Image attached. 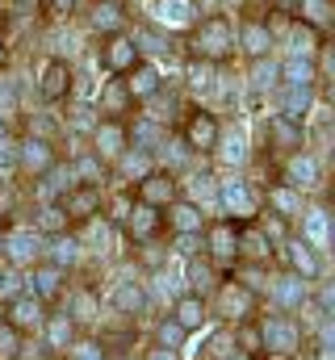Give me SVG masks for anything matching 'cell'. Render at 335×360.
I'll use <instances>...</instances> for the list:
<instances>
[{"instance_id":"obj_1","label":"cell","mask_w":335,"mask_h":360,"mask_svg":"<svg viewBox=\"0 0 335 360\" xmlns=\"http://www.w3.org/2000/svg\"><path fill=\"white\" fill-rule=\"evenodd\" d=\"M264 344H268L272 356H289L298 348V327L289 319H268L264 323Z\"/></svg>"},{"instance_id":"obj_2","label":"cell","mask_w":335,"mask_h":360,"mask_svg":"<svg viewBox=\"0 0 335 360\" xmlns=\"http://www.w3.org/2000/svg\"><path fill=\"white\" fill-rule=\"evenodd\" d=\"M218 205H222V210H231L235 218L255 214V197H251V188L244 184V180H227V184L218 188Z\"/></svg>"},{"instance_id":"obj_3","label":"cell","mask_w":335,"mask_h":360,"mask_svg":"<svg viewBox=\"0 0 335 360\" xmlns=\"http://www.w3.org/2000/svg\"><path fill=\"white\" fill-rule=\"evenodd\" d=\"M4 248H8V256H13L17 264H30V260L42 252V235L30 231V226H21V231H13V235L4 239Z\"/></svg>"},{"instance_id":"obj_4","label":"cell","mask_w":335,"mask_h":360,"mask_svg":"<svg viewBox=\"0 0 335 360\" xmlns=\"http://www.w3.org/2000/svg\"><path fill=\"white\" fill-rule=\"evenodd\" d=\"M197 51L201 55H222V51H231V25L227 21H210V25H201V38H197Z\"/></svg>"},{"instance_id":"obj_5","label":"cell","mask_w":335,"mask_h":360,"mask_svg":"<svg viewBox=\"0 0 335 360\" xmlns=\"http://www.w3.org/2000/svg\"><path fill=\"white\" fill-rule=\"evenodd\" d=\"M156 17H160V25H168V30H184L193 21V0H160L156 4Z\"/></svg>"},{"instance_id":"obj_6","label":"cell","mask_w":335,"mask_h":360,"mask_svg":"<svg viewBox=\"0 0 335 360\" xmlns=\"http://www.w3.org/2000/svg\"><path fill=\"white\" fill-rule=\"evenodd\" d=\"M302 235H306V243H310V248L327 252V243H331V231H327V210H310V214H306V222H302Z\"/></svg>"},{"instance_id":"obj_7","label":"cell","mask_w":335,"mask_h":360,"mask_svg":"<svg viewBox=\"0 0 335 360\" xmlns=\"http://www.w3.org/2000/svg\"><path fill=\"white\" fill-rule=\"evenodd\" d=\"M272 297L281 302V306H302L306 302V276H277V285H272Z\"/></svg>"},{"instance_id":"obj_8","label":"cell","mask_w":335,"mask_h":360,"mask_svg":"<svg viewBox=\"0 0 335 360\" xmlns=\"http://www.w3.org/2000/svg\"><path fill=\"white\" fill-rule=\"evenodd\" d=\"M113 302H118L122 310H143V306H147V297H143V285H139L134 276H122V281L113 285Z\"/></svg>"},{"instance_id":"obj_9","label":"cell","mask_w":335,"mask_h":360,"mask_svg":"<svg viewBox=\"0 0 335 360\" xmlns=\"http://www.w3.org/2000/svg\"><path fill=\"white\" fill-rule=\"evenodd\" d=\"M281 109H285V117H306V109H310V84H285Z\"/></svg>"},{"instance_id":"obj_10","label":"cell","mask_w":335,"mask_h":360,"mask_svg":"<svg viewBox=\"0 0 335 360\" xmlns=\"http://www.w3.org/2000/svg\"><path fill=\"white\" fill-rule=\"evenodd\" d=\"M218 160H222V164H235V168H239V164L248 160V139H244L239 130H231V134H222V147H218Z\"/></svg>"},{"instance_id":"obj_11","label":"cell","mask_w":335,"mask_h":360,"mask_svg":"<svg viewBox=\"0 0 335 360\" xmlns=\"http://www.w3.org/2000/svg\"><path fill=\"white\" fill-rule=\"evenodd\" d=\"M13 323H17V327H38V323H42V306H38V297L21 293V297L13 302Z\"/></svg>"},{"instance_id":"obj_12","label":"cell","mask_w":335,"mask_h":360,"mask_svg":"<svg viewBox=\"0 0 335 360\" xmlns=\"http://www.w3.org/2000/svg\"><path fill=\"white\" fill-rule=\"evenodd\" d=\"M289 176H293V184H302V188H315V184H319V164H315V155H298V160L289 164Z\"/></svg>"},{"instance_id":"obj_13","label":"cell","mask_w":335,"mask_h":360,"mask_svg":"<svg viewBox=\"0 0 335 360\" xmlns=\"http://www.w3.org/2000/svg\"><path fill=\"white\" fill-rule=\"evenodd\" d=\"M17 160H21L25 168H34V172H42V168L51 164V151H46V143H34V139H30V143H25V147L17 151Z\"/></svg>"},{"instance_id":"obj_14","label":"cell","mask_w":335,"mask_h":360,"mask_svg":"<svg viewBox=\"0 0 335 360\" xmlns=\"http://www.w3.org/2000/svg\"><path fill=\"white\" fill-rule=\"evenodd\" d=\"M63 80H68V68L63 63H46V72H42V96H59Z\"/></svg>"},{"instance_id":"obj_15","label":"cell","mask_w":335,"mask_h":360,"mask_svg":"<svg viewBox=\"0 0 335 360\" xmlns=\"http://www.w3.org/2000/svg\"><path fill=\"white\" fill-rule=\"evenodd\" d=\"M122 130L118 126H96V147H101V155H118L122 151Z\"/></svg>"},{"instance_id":"obj_16","label":"cell","mask_w":335,"mask_h":360,"mask_svg":"<svg viewBox=\"0 0 335 360\" xmlns=\"http://www.w3.org/2000/svg\"><path fill=\"white\" fill-rule=\"evenodd\" d=\"M289 260H293V269L302 272V276H315V272H319V260L310 256L306 243H293V248H289Z\"/></svg>"},{"instance_id":"obj_17","label":"cell","mask_w":335,"mask_h":360,"mask_svg":"<svg viewBox=\"0 0 335 360\" xmlns=\"http://www.w3.org/2000/svg\"><path fill=\"white\" fill-rule=\"evenodd\" d=\"M281 76H285V84H310V80H315V72H310L306 59H289V63L281 68Z\"/></svg>"},{"instance_id":"obj_18","label":"cell","mask_w":335,"mask_h":360,"mask_svg":"<svg viewBox=\"0 0 335 360\" xmlns=\"http://www.w3.org/2000/svg\"><path fill=\"white\" fill-rule=\"evenodd\" d=\"M176 323L189 331V327H201V302L197 297H184L180 306H176Z\"/></svg>"},{"instance_id":"obj_19","label":"cell","mask_w":335,"mask_h":360,"mask_svg":"<svg viewBox=\"0 0 335 360\" xmlns=\"http://www.w3.org/2000/svg\"><path fill=\"white\" fill-rule=\"evenodd\" d=\"M51 256H55V264H76L80 260V243L76 239H55L51 243Z\"/></svg>"},{"instance_id":"obj_20","label":"cell","mask_w":335,"mask_h":360,"mask_svg":"<svg viewBox=\"0 0 335 360\" xmlns=\"http://www.w3.org/2000/svg\"><path fill=\"white\" fill-rule=\"evenodd\" d=\"M156 84H160V72H156V68H139V72H134V80H130V92L151 96V92H156Z\"/></svg>"},{"instance_id":"obj_21","label":"cell","mask_w":335,"mask_h":360,"mask_svg":"<svg viewBox=\"0 0 335 360\" xmlns=\"http://www.w3.org/2000/svg\"><path fill=\"white\" fill-rule=\"evenodd\" d=\"M172 222L189 235V231H197V226H201V214H197V205H176V210H172Z\"/></svg>"},{"instance_id":"obj_22","label":"cell","mask_w":335,"mask_h":360,"mask_svg":"<svg viewBox=\"0 0 335 360\" xmlns=\"http://www.w3.org/2000/svg\"><path fill=\"white\" fill-rule=\"evenodd\" d=\"M46 340H51V348H68V340H72V323H68V314H59V319L46 327Z\"/></svg>"},{"instance_id":"obj_23","label":"cell","mask_w":335,"mask_h":360,"mask_svg":"<svg viewBox=\"0 0 335 360\" xmlns=\"http://www.w3.org/2000/svg\"><path fill=\"white\" fill-rule=\"evenodd\" d=\"M251 84H255V92L277 89V84H281V68H277V63H260V68H255V80H251Z\"/></svg>"},{"instance_id":"obj_24","label":"cell","mask_w":335,"mask_h":360,"mask_svg":"<svg viewBox=\"0 0 335 360\" xmlns=\"http://www.w3.org/2000/svg\"><path fill=\"white\" fill-rule=\"evenodd\" d=\"M189 193H193V201H206L210 210H218V188H214V184H210L206 176L193 180V184H189Z\"/></svg>"},{"instance_id":"obj_25","label":"cell","mask_w":335,"mask_h":360,"mask_svg":"<svg viewBox=\"0 0 335 360\" xmlns=\"http://www.w3.org/2000/svg\"><path fill=\"white\" fill-rule=\"evenodd\" d=\"M30 281H34V293H42V297H46V293H55V289H59V269H38Z\"/></svg>"},{"instance_id":"obj_26","label":"cell","mask_w":335,"mask_h":360,"mask_svg":"<svg viewBox=\"0 0 335 360\" xmlns=\"http://www.w3.org/2000/svg\"><path fill=\"white\" fill-rule=\"evenodd\" d=\"M160 139H164V130H160L156 122H139V126H134V143H143V151H151Z\"/></svg>"},{"instance_id":"obj_27","label":"cell","mask_w":335,"mask_h":360,"mask_svg":"<svg viewBox=\"0 0 335 360\" xmlns=\"http://www.w3.org/2000/svg\"><path fill=\"white\" fill-rule=\"evenodd\" d=\"M248 302H251L248 289H227V293H222V310H227V314H235V319L248 310Z\"/></svg>"},{"instance_id":"obj_28","label":"cell","mask_w":335,"mask_h":360,"mask_svg":"<svg viewBox=\"0 0 335 360\" xmlns=\"http://www.w3.org/2000/svg\"><path fill=\"white\" fill-rule=\"evenodd\" d=\"M244 46H248L251 55H264V51H268V30L248 25V30H244Z\"/></svg>"},{"instance_id":"obj_29","label":"cell","mask_w":335,"mask_h":360,"mask_svg":"<svg viewBox=\"0 0 335 360\" xmlns=\"http://www.w3.org/2000/svg\"><path fill=\"white\" fill-rule=\"evenodd\" d=\"M189 76H193V89H197V92H206V96L214 92V80H218V76H214V68H210V63H201V68H193Z\"/></svg>"},{"instance_id":"obj_30","label":"cell","mask_w":335,"mask_h":360,"mask_svg":"<svg viewBox=\"0 0 335 360\" xmlns=\"http://www.w3.org/2000/svg\"><path fill=\"white\" fill-rule=\"evenodd\" d=\"M109 63H113V68H130V63H134V42H113Z\"/></svg>"},{"instance_id":"obj_31","label":"cell","mask_w":335,"mask_h":360,"mask_svg":"<svg viewBox=\"0 0 335 360\" xmlns=\"http://www.w3.org/2000/svg\"><path fill=\"white\" fill-rule=\"evenodd\" d=\"M210 243H214L218 256H231V252H235V235H231V226H218V231L210 235Z\"/></svg>"},{"instance_id":"obj_32","label":"cell","mask_w":335,"mask_h":360,"mask_svg":"<svg viewBox=\"0 0 335 360\" xmlns=\"http://www.w3.org/2000/svg\"><path fill=\"white\" fill-rule=\"evenodd\" d=\"M122 168H126V176H147V172H151V160L139 151V155H126V160H122Z\"/></svg>"},{"instance_id":"obj_33","label":"cell","mask_w":335,"mask_h":360,"mask_svg":"<svg viewBox=\"0 0 335 360\" xmlns=\"http://www.w3.org/2000/svg\"><path fill=\"white\" fill-rule=\"evenodd\" d=\"M302 13L315 21V25H323L327 17H331V8H327V0H302Z\"/></svg>"},{"instance_id":"obj_34","label":"cell","mask_w":335,"mask_h":360,"mask_svg":"<svg viewBox=\"0 0 335 360\" xmlns=\"http://www.w3.org/2000/svg\"><path fill=\"white\" fill-rule=\"evenodd\" d=\"M193 143H201V147L214 143V122H210V117H197V122H193Z\"/></svg>"},{"instance_id":"obj_35","label":"cell","mask_w":335,"mask_h":360,"mask_svg":"<svg viewBox=\"0 0 335 360\" xmlns=\"http://www.w3.org/2000/svg\"><path fill=\"white\" fill-rule=\"evenodd\" d=\"M21 285H25L21 272H4V276H0V293H4V297H21Z\"/></svg>"},{"instance_id":"obj_36","label":"cell","mask_w":335,"mask_h":360,"mask_svg":"<svg viewBox=\"0 0 335 360\" xmlns=\"http://www.w3.org/2000/svg\"><path fill=\"white\" fill-rule=\"evenodd\" d=\"M160 340H164L168 348H180V344H184V327H180V323H164V327H160Z\"/></svg>"},{"instance_id":"obj_37","label":"cell","mask_w":335,"mask_h":360,"mask_svg":"<svg viewBox=\"0 0 335 360\" xmlns=\"http://www.w3.org/2000/svg\"><path fill=\"white\" fill-rule=\"evenodd\" d=\"M315 51V34L310 30H298L293 34V59H302V55H310Z\"/></svg>"},{"instance_id":"obj_38","label":"cell","mask_w":335,"mask_h":360,"mask_svg":"<svg viewBox=\"0 0 335 360\" xmlns=\"http://www.w3.org/2000/svg\"><path fill=\"white\" fill-rule=\"evenodd\" d=\"M92 21H96V25H101V30H113V25H118V21H122V17H118V8H113V4H101V8H96V17H92Z\"/></svg>"},{"instance_id":"obj_39","label":"cell","mask_w":335,"mask_h":360,"mask_svg":"<svg viewBox=\"0 0 335 360\" xmlns=\"http://www.w3.org/2000/svg\"><path fill=\"white\" fill-rule=\"evenodd\" d=\"M272 205H277L281 214H293V210H298V197H293L289 188H277V193H272Z\"/></svg>"},{"instance_id":"obj_40","label":"cell","mask_w":335,"mask_h":360,"mask_svg":"<svg viewBox=\"0 0 335 360\" xmlns=\"http://www.w3.org/2000/svg\"><path fill=\"white\" fill-rule=\"evenodd\" d=\"M72 306H76V314H80V319H96V302H92L88 293H76V297H72Z\"/></svg>"},{"instance_id":"obj_41","label":"cell","mask_w":335,"mask_h":360,"mask_svg":"<svg viewBox=\"0 0 335 360\" xmlns=\"http://www.w3.org/2000/svg\"><path fill=\"white\" fill-rule=\"evenodd\" d=\"M8 168H17V151L8 139H0V172H8Z\"/></svg>"},{"instance_id":"obj_42","label":"cell","mask_w":335,"mask_h":360,"mask_svg":"<svg viewBox=\"0 0 335 360\" xmlns=\"http://www.w3.org/2000/svg\"><path fill=\"white\" fill-rule=\"evenodd\" d=\"M189 285H193V289H210V269L193 264V269H189Z\"/></svg>"},{"instance_id":"obj_43","label":"cell","mask_w":335,"mask_h":360,"mask_svg":"<svg viewBox=\"0 0 335 360\" xmlns=\"http://www.w3.org/2000/svg\"><path fill=\"white\" fill-rule=\"evenodd\" d=\"M38 222H42V231H59L63 226V210H42Z\"/></svg>"},{"instance_id":"obj_44","label":"cell","mask_w":335,"mask_h":360,"mask_svg":"<svg viewBox=\"0 0 335 360\" xmlns=\"http://www.w3.org/2000/svg\"><path fill=\"white\" fill-rule=\"evenodd\" d=\"M17 105V92H13V84L8 80H0V113H8Z\"/></svg>"},{"instance_id":"obj_45","label":"cell","mask_w":335,"mask_h":360,"mask_svg":"<svg viewBox=\"0 0 335 360\" xmlns=\"http://www.w3.org/2000/svg\"><path fill=\"white\" fill-rule=\"evenodd\" d=\"M151 226H156V218H151V210H134V231H139V235H147Z\"/></svg>"},{"instance_id":"obj_46","label":"cell","mask_w":335,"mask_h":360,"mask_svg":"<svg viewBox=\"0 0 335 360\" xmlns=\"http://www.w3.org/2000/svg\"><path fill=\"white\" fill-rule=\"evenodd\" d=\"M156 293L160 297H176V276H156Z\"/></svg>"},{"instance_id":"obj_47","label":"cell","mask_w":335,"mask_h":360,"mask_svg":"<svg viewBox=\"0 0 335 360\" xmlns=\"http://www.w3.org/2000/svg\"><path fill=\"white\" fill-rule=\"evenodd\" d=\"M13 352H17V335H13V331H0V356L8 360Z\"/></svg>"},{"instance_id":"obj_48","label":"cell","mask_w":335,"mask_h":360,"mask_svg":"<svg viewBox=\"0 0 335 360\" xmlns=\"http://www.w3.org/2000/svg\"><path fill=\"white\" fill-rule=\"evenodd\" d=\"M88 239H92V243H109V226H105V222H92Z\"/></svg>"},{"instance_id":"obj_49","label":"cell","mask_w":335,"mask_h":360,"mask_svg":"<svg viewBox=\"0 0 335 360\" xmlns=\"http://www.w3.org/2000/svg\"><path fill=\"white\" fill-rule=\"evenodd\" d=\"M76 360H101V348L96 344H80L76 348Z\"/></svg>"},{"instance_id":"obj_50","label":"cell","mask_w":335,"mask_h":360,"mask_svg":"<svg viewBox=\"0 0 335 360\" xmlns=\"http://www.w3.org/2000/svg\"><path fill=\"white\" fill-rule=\"evenodd\" d=\"M147 197H151V201H160V197H168V184H160V180H151V184H147Z\"/></svg>"},{"instance_id":"obj_51","label":"cell","mask_w":335,"mask_h":360,"mask_svg":"<svg viewBox=\"0 0 335 360\" xmlns=\"http://www.w3.org/2000/svg\"><path fill=\"white\" fill-rule=\"evenodd\" d=\"M92 201H96L92 193H80V197H72V210H92Z\"/></svg>"},{"instance_id":"obj_52","label":"cell","mask_w":335,"mask_h":360,"mask_svg":"<svg viewBox=\"0 0 335 360\" xmlns=\"http://www.w3.org/2000/svg\"><path fill=\"white\" fill-rule=\"evenodd\" d=\"M193 248H197V239H193V231H189V235H180V252H184V256H189V252H193Z\"/></svg>"},{"instance_id":"obj_53","label":"cell","mask_w":335,"mask_h":360,"mask_svg":"<svg viewBox=\"0 0 335 360\" xmlns=\"http://www.w3.org/2000/svg\"><path fill=\"white\" fill-rule=\"evenodd\" d=\"M151 360H176V356H172V352H164V348H160V352H151Z\"/></svg>"},{"instance_id":"obj_54","label":"cell","mask_w":335,"mask_h":360,"mask_svg":"<svg viewBox=\"0 0 335 360\" xmlns=\"http://www.w3.org/2000/svg\"><path fill=\"white\" fill-rule=\"evenodd\" d=\"M319 360H335V356H331V348H323V352H319Z\"/></svg>"},{"instance_id":"obj_55","label":"cell","mask_w":335,"mask_h":360,"mask_svg":"<svg viewBox=\"0 0 335 360\" xmlns=\"http://www.w3.org/2000/svg\"><path fill=\"white\" fill-rule=\"evenodd\" d=\"M55 8H72V0H55Z\"/></svg>"},{"instance_id":"obj_56","label":"cell","mask_w":335,"mask_h":360,"mask_svg":"<svg viewBox=\"0 0 335 360\" xmlns=\"http://www.w3.org/2000/svg\"><path fill=\"white\" fill-rule=\"evenodd\" d=\"M0 139H4V117H0Z\"/></svg>"},{"instance_id":"obj_57","label":"cell","mask_w":335,"mask_h":360,"mask_svg":"<svg viewBox=\"0 0 335 360\" xmlns=\"http://www.w3.org/2000/svg\"><path fill=\"white\" fill-rule=\"evenodd\" d=\"M0 252H4V239H0Z\"/></svg>"},{"instance_id":"obj_58","label":"cell","mask_w":335,"mask_h":360,"mask_svg":"<svg viewBox=\"0 0 335 360\" xmlns=\"http://www.w3.org/2000/svg\"><path fill=\"white\" fill-rule=\"evenodd\" d=\"M239 360H244V356H239Z\"/></svg>"}]
</instances>
